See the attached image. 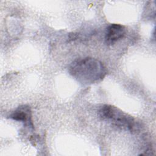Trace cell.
Wrapping results in <instances>:
<instances>
[{
	"instance_id": "obj_3",
	"label": "cell",
	"mask_w": 156,
	"mask_h": 156,
	"mask_svg": "<svg viewBox=\"0 0 156 156\" xmlns=\"http://www.w3.org/2000/svg\"><path fill=\"white\" fill-rule=\"evenodd\" d=\"M126 33V27L119 24L109 25L105 31V41L107 44L112 45L119 40L122 38Z\"/></svg>"
},
{
	"instance_id": "obj_2",
	"label": "cell",
	"mask_w": 156,
	"mask_h": 156,
	"mask_svg": "<svg viewBox=\"0 0 156 156\" xmlns=\"http://www.w3.org/2000/svg\"><path fill=\"white\" fill-rule=\"evenodd\" d=\"M98 113L102 119L111 122L113 126L120 129L136 133L141 128L140 124L132 116L113 105H103Z\"/></svg>"
},
{
	"instance_id": "obj_1",
	"label": "cell",
	"mask_w": 156,
	"mask_h": 156,
	"mask_svg": "<svg viewBox=\"0 0 156 156\" xmlns=\"http://www.w3.org/2000/svg\"><path fill=\"white\" fill-rule=\"evenodd\" d=\"M68 71L77 81L85 85L98 83L103 80L107 74L102 63L91 57L74 61L69 66Z\"/></svg>"
},
{
	"instance_id": "obj_4",
	"label": "cell",
	"mask_w": 156,
	"mask_h": 156,
	"mask_svg": "<svg viewBox=\"0 0 156 156\" xmlns=\"http://www.w3.org/2000/svg\"><path fill=\"white\" fill-rule=\"evenodd\" d=\"M10 118L13 120L23 122L25 126L34 128L31 110L28 105H23L18 107L10 115Z\"/></svg>"
}]
</instances>
